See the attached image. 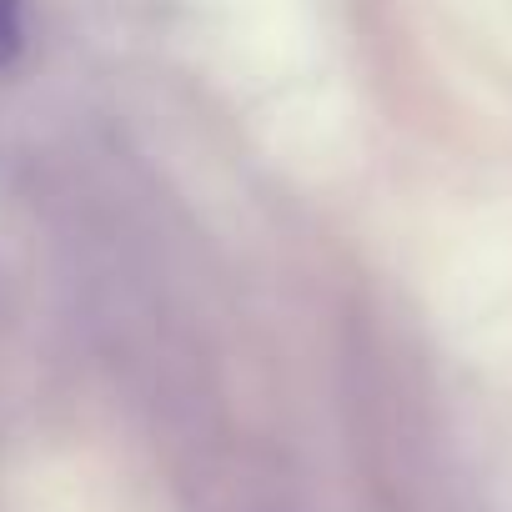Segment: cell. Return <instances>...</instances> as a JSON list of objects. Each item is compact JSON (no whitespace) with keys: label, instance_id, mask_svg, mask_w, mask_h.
Wrapping results in <instances>:
<instances>
[{"label":"cell","instance_id":"6da1fadb","mask_svg":"<svg viewBox=\"0 0 512 512\" xmlns=\"http://www.w3.org/2000/svg\"><path fill=\"white\" fill-rule=\"evenodd\" d=\"M26 41V0H0V66H11Z\"/></svg>","mask_w":512,"mask_h":512}]
</instances>
